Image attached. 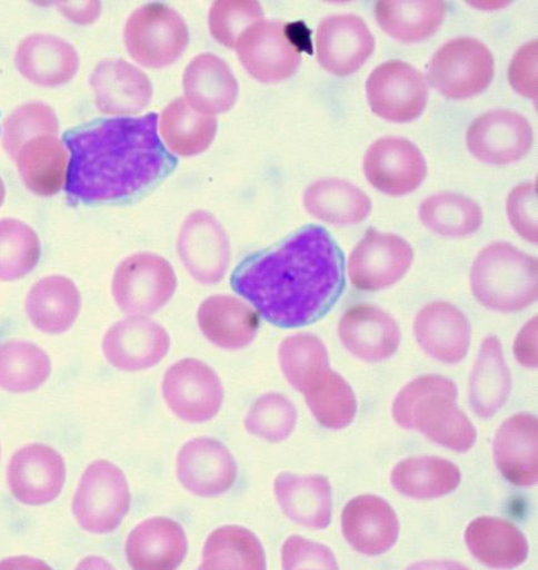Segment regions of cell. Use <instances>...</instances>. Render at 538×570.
<instances>
[{
  "label": "cell",
  "mask_w": 538,
  "mask_h": 570,
  "mask_svg": "<svg viewBox=\"0 0 538 570\" xmlns=\"http://www.w3.org/2000/svg\"><path fill=\"white\" fill-rule=\"evenodd\" d=\"M296 24L259 21L236 43L237 57L255 79L272 85L295 76L302 61L303 40Z\"/></svg>",
  "instance_id": "7"
},
{
  "label": "cell",
  "mask_w": 538,
  "mask_h": 570,
  "mask_svg": "<svg viewBox=\"0 0 538 570\" xmlns=\"http://www.w3.org/2000/svg\"><path fill=\"white\" fill-rule=\"evenodd\" d=\"M6 199V186L2 178H0V207H2Z\"/></svg>",
  "instance_id": "54"
},
{
  "label": "cell",
  "mask_w": 538,
  "mask_h": 570,
  "mask_svg": "<svg viewBox=\"0 0 538 570\" xmlns=\"http://www.w3.org/2000/svg\"><path fill=\"white\" fill-rule=\"evenodd\" d=\"M58 7L63 16L79 24L93 23L102 12V6L98 2L59 3Z\"/></svg>",
  "instance_id": "51"
},
{
  "label": "cell",
  "mask_w": 538,
  "mask_h": 570,
  "mask_svg": "<svg viewBox=\"0 0 538 570\" xmlns=\"http://www.w3.org/2000/svg\"><path fill=\"white\" fill-rule=\"evenodd\" d=\"M158 115L118 117L63 134L70 153L67 195L72 204L124 202L176 169L178 160L158 135Z\"/></svg>",
  "instance_id": "2"
},
{
  "label": "cell",
  "mask_w": 538,
  "mask_h": 570,
  "mask_svg": "<svg viewBox=\"0 0 538 570\" xmlns=\"http://www.w3.org/2000/svg\"><path fill=\"white\" fill-rule=\"evenodd\" d=\"M282 512L300 527L325 530L332 518L331 484L322 475L280 473L273 483Z\"/></svg>",
  "instance_id": "28"
},
{
  "label": "cell",
  "mask_w": 538,
  "mask_h": 570,
  "mask_svg": "<svg viewBox=\"0 0 538 570\" xmlns=\"http://www.w3.org/2000/svg\"><path fill=\"white\" fill-rule=\"evenodd\" d=\"M367 96L373 114L390 122L406 124L422 115L428 89L425 77L416 68L390 60L370 73Z\"/></svg>",
  "instance_id": "11"
},
{
  "label": "cell",
  "mask_w": 538,
  "mask_h": 570,
  "mask_svg": "<svg viewBox=\"0 0 538 570\" xmlns=\"http://www.w3.org/2000/svg\"><path fill=\"white\" fill-rule=\"evenodd\" d=\"M537 420L519 413L505 422L495 440L497 466L506 480L518 487L537 483Z\"/></svg>",
  "instance_id": "30"
},
{
  "label": "cell",
  "mask_w": 538,
  "mask_h": 570,
  "mask_svg": "<svg viewBox=\"0 0 538 570\" xmlns=\"http://www.w3.org/2000/svg\"><path fill=\"white\" fill-rule=\"evenodd\" d=\"M303 394L318 424L326 429H346L357 416V395L350 384L331 367L318 376Z\"/></svg>",
  "instance_id": "40"
},
{
  "label": "cell",
  "mask_w": 538,
  "mask_h": 570,
  "mask_svg": "<svg viewBox=\"0 0 538 570\" xmlns=\"http://www.w3.org/2000/svg\"><path fill=\"white\" fill-rule=\"evenodd\" d=\"M341 525L345 539L365 556L385 554L398 540L397 514L378 495H359L346 504Z\"/></svg>",
  "instance_id": "21"
},
{
  "label": "cell",
  "mask_w": 538,
  "mask_h": 570,
  "mask_svg": "<svg viewBox=\"0 0 538 570\" xmlns=\"http://www.w3.org/2000/svg\"><path fill=\"white\" fill-rule=\"evenodd\" d=\"M279 363L291 387L303 393L318 376L330 370V355L321 338L298 334L280 344Z\"/></svg>",
  "instance_id": "42"
},
{
  "label": "cell",
  "mask_w": 538,
  "mask_h": 570,
  "mask_svg": "<svg viewBox=\"0 0 538 570\" xmlns=\"http://www.w3.org/2000/svg\"><path fill=\"white\" fill-rule=\"evenodd\" d=\"M124 554L133 569H177L188 554L186 530L167 518L145 520L127 538Z\"/></svg>",
  "instance_id": "23"
},
{
  "label": "cell",
  "mask_w": 538,
  "mask_h": 570,
  "mask_svg": "<svg viewBox=\"0 0 538 570\" xmlns=\"http://www.w3.org/2000/svg\"><path fill=\"white\" fill-rule=\"evenodd\" d=\"M470 284L482 306L499 312L525 309L538 294L536 257L510 244H491L474 263Z\"/></svg>",
  "instance_id": "4"
},
{
  "label": "cell",
  "mask_w": 538,
  "mask_h": 570,
  "mask_svg": "<svg viewBox=\"0 0 538 570\" xmlns=\"http://www.w3.org/2000/svg\"><path fill=\"white\" fill-rule=\"evenodd\" d=\"M96 106L111 116L139 114L151 102L152 82L146 73L121 59L100 61L91 72Z\"/></svg>",
  "instance_id": "20"
},
{
  "label": "cell",
  "mask_w": 538,
  "mask_h": 570,
  "mask_svg": "<svg viewBox=\"0 0 538 570\" xmlns=\"http://www.w3.org/2000/svg\"><path fill=\"white\" fill-rule=\"evenodd\" d=\"M69 159L67 146L57 136L44 135L26 142L14 161L27 189L51 197L66 187Z\"/></svg>",
  "instance_id": "31"
},
{
  "label": "cell",
  "mask_w": 538,
  "mask_h": 570,
  "mask_svg": "<svg viewBox=\"0 0 538 570\" xmlns=\"http://www.w3.org/2000/svg\"><path fill=\"white\" fill-rule=\"evenodd\" d=\"M198 325L209 343L225 351L248 347L260 328L258 311L232 296H212L198 309Z\"/></svg>",
  "instance_id": "27"
},
{
  "label": "cell",
  "mask_w": 538,
  "mask_h": 570,
  "mask_svg": "<svg viewBox=\"0 0 538 570\" xmlns=\"http://www.w3.org/2000/svg\"><path fill=\"white\" fill-rule=\"evenodd\" d=\"M281 562L285 569H337L330 548L302 537H291L282 546Z\"/></svg>",
  "instance_id": "48"
},
{
  "label": "cell",
  "mask_w": 538,
  "mask_h": 570,
  "mask_svg": "<svg viewBox=\"0 0 538 570\" xmlns=\"http://www.w3.org/2000/svg\"><path fill=\"white\" fill-rule=\"evenodd\" d=\"M444 2H379L376 7L382 31L407 43L430 39L446 16Z\"/></svg>",
  "instance_id": "38"
},
{
  "label": "cell",
  "mask_w": 538,
  "mask_h": 570,
  "mask_svg": "<svg viewBox=\"0 0 538 570\" xmlns=\"http://www.w3.org/2000/svg\"><path fill=\"white\" fill-rule=\"evenodd\" d=\"M263 9L258 2H216L209 11V31L226 48H236L240 36L261 21Z\"/></svg>",
  "instance_id": "46"
},
{
  "label": "cell",
  "mask_w": 538,
  "mask_h": 570,
  "mask_svg": "<svg viewBox=\"0 0 538 570\" xmlns=\"http://www.w3.org/2000/svg\"><path fill=\"white\" fill-rule=\"evenodd\" d=\"M232 289L271 325L296 328L330 312L345 288L342 252L321 226L300 228L235 269Z\"/></svg>",
  "instance_id": "1"
},
{
  "label": "cell",
  "mask_w": 538,
  "mask_h": 570,
  "mask_svg": "<svg viewBox=\"0 0 538 570\" xmlns=\"http://www.w3.org/2000/svg\"><path fill=\"white\" fill-rule=\"evenodd\" d=\"M297 420L295 404L286 395L268 393L255 401L246 415L245 428L255 438L280 443L293 434Z\"/></svg>",
  "instance_id": "44"
},
{
  "label": "cell",
  "mask_w": 538,
  "mask_h": 570,
  "mask_svg": "<svg viewBox=\"0 0 538 570\" xmlns=\"http://www.w3.org/2000/svg\"><path fill=\"white\" fill-rule=\"evenodd\" d=\"M363 173L371 186L385 195L402 197L421 186L427 176V164L414 142L400 137H385L369 147Z\"/></svg>",
  "instance_id": "17"
},
{
  "label": "cell",
  "mask_w": 538,
  "mask_h": 570,
  "mask_svg": "<svg viewBox=\"0 0 538 570\" xmlns=\"http://www.w3.org/2000/svg\"><path fill=\"white\" fill-rule=\"evenodd\" d=\"M41 240L34 229L20 219H0V282L27 277L38 266Z\"/></svg>",
  "instance_id": "43"
},
{
  "label": "cell",
  "mask_w": 538,
  "mask_h": 570,
  "mask_svg": "<svg viewBox=\"0 0 538 570\" xmlns=\"http://www.w3.org/2000/svg\"><path fill=\"white\" fill-rule=\"evenodd\" d=\"M160 132L171 153L190 158L212 145L217 121L212 116L197 112L185 98H177L161 112Z\"/></svg>",
  "instance_id": "36"
},
{
  "label": "cell",
  "mask_w": 538,
  "mask_h": 570,
  "mask_svg": "<svg viewBox=\"0 0 538 570\" xmlns=\"http://www.w3.org/2000/svg\"><path fill=\"white\" fill-rule=\"evenodd\" d=\"M162 397L182 421L203 424L220 413L225 400L220 376L197 358H182L163 375Z\"/></svg>",
  "instance_id": "10"
},
{
  "label": "cell",
  "mask_w": 538,
  "mask_h": 570,
  "mask_svg": "<svg viewBox=\"0 0 538 570\" xmlns=\"http://www.w3.org/2000/svg\"><path fill=\"white\" fill-rule=\"evenodd\" d=\"M495 78V58L471 37L445 43L430 62L432 86L445 97L467 99L486 90Z\"/></svg>",
  "instance_id": "9"
},
{
  "label": "cell",
  "mask_w": 538,
  "mask_h": 570,
  "mask_svg": "<svg viewBox=\"0 0 538 570\" xmlns=\"http://www.w3.org/2000/svg\"><path fill=\"white\" fill-rule=\"evenodd\" d=\"M170 336L158 322L130 316L108 328L102 343L107 362L122 372L151 370L169 353Z\"/></svg>",
  "instance_id": "15"
},
{
  "label": "cell",
  "mask_w": 538,
  "mask_h": 570,
  "mask_svg": "<svg viewBox=\"0 0 538 570\" xmlns=\"http://www.w3.org/2000/svg\"><path fill=\"white\" fill-rule=\"evenodd\" d=\"M461 474L455 464L441 458H410L391 472L395 489L415 500H434L458 489Z\"/></svg>",
  "instance_id": "35"
},
{
  "label": "cell",
  "mask_w": 538,
  "mask_h": 570,
  "mask_svg": "<svg viewBox=\"0 0 538 570\" xmlns=\"http://www.w3.org/2000/svg\"><path fill=\"white\" fill-rule=\"evenodd\" d=\"M14 62L26 79L48 88L67 85L80 67L74 46L49 33L26 37L18 45Z\"/></svg>",
  "instance_id": "25"
},
{
  "label": "cell",
  "mask_w": 538,
  "mask_h": 570,
  "mask_svg": "<svg viewBox=\"0 0 538 570\" xmlns=\"http://www.w3.org/2000/svg\"><path fill=\"white\" fill-rule=\"evenodd\" d=\"M419 218L432 233L444 237H467L482 225V210L472 199L456 193H439L427 198Z\"/></svg>",
  "instance_id": "41"
},
{
  "label": "cell",
  "mask_w": 538,
  "mask_h": 570,
  "mask_svg": "<svg viewBox=\"0 0 538 570\" xmlns=\"http://www.w3.org/2000/svg\"><path fill=\"white\" fill-rule=\"evenodd\" d=\"M510 85L528 98H537V41L525 45L509 68Z\"/></svg>",
  "instance_id": "49"
},
{
  "label": "cell",
  "mask_w": 538,
  "mask_h": 570,
  "mask_svg": "<svg viewBox=\"0 0 538 570\" xmlns=\"http://www.w3.org/2000/svg\"><path fill=\"white\" fill-rule=\"evenodd\" d=\"M200 568L266 569V551L250 530L237 525L222 527L208 537Z\"/></svg>",
  "instance_id": "39"
},
{
  "label": "cell",
  "mask_w": 538,
  "mask_h": 570,
  "mask_svg": "<svg viewBox=\"0 0 538 570\" xmlns=\"http://www.w3.org/2000/svg\"><path fill=\"white\" fill-rule=\"evenodd\" d=\"M236 459L221 441L197 438L182 445L177 458V476L182 487L198 498H217L236 483Z\"/></svg>",
  "instance_id": "16"
},
{
  "label": "cell",
  "mask_w": 538,
  "mask_h": 570,
  "mask_svg": "<svg viewBox=\"0 0 538 570\" xmlns=\"http://www.w3.org/2000/svg\"><path fill=\"white\" fill-rule=\"evenodd\" d=\"M51 372V358L39 345L21 340L0 344V390L38 391L49 381Z\"/></svg>",
  "instance_id": "37"
},
{
  "label": "cell",
  "mask_w": 538,
  "mask_h": 570,
  "mask_svg": "<svg viewBox=\"0 0 538 570\" xmlns=\"http://www.w3.org/2000/svg\"><path fill=\"white\" fill-rule=\"evenodd\" d=\"M79 567L81 568H108L111 567L108 563L103 562V560H99L98 562L91 563L90 560H86L84 563H81Z\"/></svg>",
  "instance_id": "53"
},
{
  "label": "cell",
  "mask_w": 538,
  "mask_h": 570,
  "mask_svg": "<svg viewBox=\"0 0 538 570\" xmlns=\"http://www.w3.org/2000/svg\"><path fill=\"white\" fill-rule=\"evenodd\" d=\"M48 568V566L39 562L33 558H12L4 560L3 563H0V568Z\"/></svg>",
  "instance_id": "52"
},
{
  "label": "cell",
  "mask_w": 538,
  "mask_h": 570,
  "mask_svg": "<svg viewBox=\"0 0 538 570\" xmlns=\"http://www.w3.org/2000/svg\"><path fill=\"white\" fill-rule=\"evenodd\" d=\"M474 558L491 568H516L526 562L528 542L514 523L496 518L474 520L465 532Z\"/></svg>",
  "instance_id": "32"
},
{
  "label": "cell",
  "mask_w": 538,
  "mask_h": 570,
  "mask_svg": "<svg viewBox=\"0 0 538 570\" xmlns=\"http://www.w3.org/2000/svg\"><path fill=\"white\" fill-rule=\"evenodd\" d=\"M26 314L43 334L61 335L74 326L81 311L77 284L62 275H49L33 284L26 297Z\"/></svg>",
  "instance_id": "29"
},
{
  "label": "cell",
  "mask_w": 538,
  "mask_h": 570,
  "mask_svg": "<svg viewBox=\"0 0 538 570\" xmlns=\"http://www.w3.org/2000/svg\"><path fill=\"white\" fill-rule=\"evenodd\" d=\"M316 48L325 70L337 77H348L371 57L376 40L360 17L331 16L318 27Z\"/></svg>",
  "instance_id": "19"
},
{
  "label": "cell",
  "mask_w": 538,
  "mask_h": 570,
  "mask_svg": "<svg viewBox=\"0 0 538 570\" xmlns=\"http://www.w3.org/2000/svg\"><path fill=\"white\" fill-rule=\"evenodd\" d=\"M0 454H2V453H0Z\"/></svg>",
  "instance_id": "55"
},
{
  "label": "cell",
  "mask_w": 538,
  "mask_h": 570,
  "mask_svg": "<svg viewBox=\"0 0 538 570\" xmlns=\"http://www.w3.org/2000/svg\"><path fill=\"white\" fill-rule=\"evenodd\" d=\"M13 498L26 505H43L57 500L67 482V464L57 450L29 444L13 454L7 469Z\"/></svg>",
  "instance_id": "14"
},
{
  "label": "cell",
  "mask_w": 538,
  "mask_h": 570,
  "mask_svg": "<svg viewBox=\"0 0 538 570\" xmlns=\"http://www.w3.org/2000/svg\"><path fill=\"white\" fill-rule=\"evenodd\" d=\"M467 144L474 158L490 165H508L531 150L534 131L524 116L512 110H491L471 124Z\"/></svg>",
  "instance_id": "18"
},
{
  "label": "cell",
  "mask_w": 538,
  "mask_h": 570,
  "mask_svg": "<svg viewBox=\"0 0 538 570\" xmlns=\"http://www.w3.org/2000/svg\"><path fill=\"white\" fill-rule=\"evenodd\" d=\"M123 37L131 58L151 69L172 66L189 43L185 18L162 3L137 8L126 22Z\"/></svg>",
  "instance_id": "6"
},
{
  "label": "cell",
  "mask_w": 538,
  "mask_h": 570,
  "mask_svg": "<svg viewBox=\"0 0 538 570\" xmlns=\"http://www.w3.org/2000/svg\"><path fill=\"white\" fill-rule=\"evenodd\" d=\"M339 336L348 351L367 362H381L395 355L400 330L393 317L378 307L357 305L345 312Z\"/></svg>",
  "instance_id": "24"
},
{
  "label": "cell",
  "mask_w": 538,
  "mask_h": 570,
  "mask_svg": "<svg viewBox=\"0 0 538 570\" xmlns=\"http://www.w3.org/2000/svg\"><path fill=\"white\" fill-rule=\"evenodd\" d=\"M537 318L534 317L518 334L515 342V356L527 367L537 366Z\"/></svg>",
  "instance_id": "50"
},
{
  "label": "cell",
  "mask_w": 538,
  "mask_h": 570,
  "mask_svg": "<svg viewBox=\"0 0 538 570\" xmlns=\"http://www.w3.org/2000/svg\"><path fill=\"white\" fill-rule=\"evenodd\" d=\"M512 381L504 348L496 336L482 342L470 379V404L480 419H490L505 406Z\"/></svg>",
  "instance_id": "33"
},
{
  "label": "cell",
  "mask_w": 538,
  "mask_h": 570,
  "mask_svg": "<svg viewBox=\"0 0 538 570\" xmlns=\"http://www.w3.org/2000/svg\"><path fill=\"white\" fill-rule=\"evenodd\" d=\"M458 394V385L444 376H421L399 392L393 417L400 428L417 430L436 444L468 452L477 431L456 403Z\"/></svg>",
  "instance_id": "3"
},
{
  "label": "cell",
  "mask_w": 538,
  "mask_h": 570,
  "mask_svg": "<svg viewBox=\"0 0 538 570\" xmlns=\"http://www.w3.org/2000/svg\"><path fill=\"white\" fill-rule=\"evenodd\" d=\"M187 104L207 116L228 112L239 98V81L228 63L213 53H200L182 76Z\"/></svg>",
  "instance_id": "26"
},
{
  "label": "cell",
  "mask_w": 538,
  "mask_h": 570,
  "mask_svg": "<svg viewBox=\"0 0 538 570\" xmlns=\"http://www.w3.org/2000/svg\"><path fill=\"white\" fill-rule=\"evenodd\" d=\"M412 262V246L402 237L370 228L350 256L349 277L360 291H381L402 279Z\"/></svg>",
  "instance_id": "13"
},
{
  "label": "cell",
  "mask_w": 538,
  "mask_h": 570,
  "mask_svg": "<svg viewBox=\"0 0 538 570\" xmlns=\"http://www.w3.org/2000/svg\"><path fill=\"white\" fill-rule=\"evenodd\" d=\"M178 279L171 264L152 253L133 254L117 266L113 298L123 314L150 316L175 297Z\"/></svg>",
  "instance_id": "8"
},
{
  "label": "cell",
  "mask_w": 538,
  "mask_h": 570,
  "mask_svg": "<svg viewBox=\"0 0 538 570\" xmlns=\"http://www.w3.org/2000/svg\"><path fill=\"white\" fill-rule=\"evenodd\" d=\"M307 213L323 223L353 226L371 214V200L353 184L341 179H321L305 191Z\"/></svg>",
  "instance_id": "34"
},
{
  "label": "cell",
  "mask_w": 538,
  "mask_h": 570,
  "mask_svg": "<svg viewBox=\"0 0 538 570\" xmlns=\"http://www.w3.org/2000/svg\"><path fill=\"white\" fill-rule=\"evenodd\" d=\"M59 119L54 110L44 104L33 102L18 107L6 119L3 127V145L6 151L14 160L21 147L38 136L57 135Z\"/></svg>",
  "instance_id": "45"
},
{
  "label": "cell",
  "mask_w": 538,
  "mask_h": 570,
  "mask_svg": "<svg viewBox=\"0 0 538 570\" xmlns=\"http://www.w3.org/2000/svg\"><path fill=\"white\" fill-rule=\"evenodd\" d=\"M507 215L515 232L525 240L536 244L537 229V187L536 183L519 184L507 200Z\"/></svg>",
  "instance_id": "47"
},
{
  "label": "cell",
  "mask_w": 538,
  "mask_h": 570,
  "mask_svg": "<svg viewBox=\"0 0 538 570\" xmlns=\"http://www.w3.org/2000/svg\"><path fill=\"white\" fill-rule=\"evenodd\" d=\"M177 249L191 278L211 285L220 283L231 259L230 238L212 214L195 210L181 225Z\"/></svg>",
  "instance_id": "12"
},
{
  "label": "cell",
  "mask_w": 538,
  "mask_h": 570,
  "mask_svg": "<svg viewBox=\"0 0 538 570\" xmlns=\"http://www.w3.org/2000/svg\"><path fill=\"white\" fill-rule=\"evenodd\" d=\"M130 505V485L122 469L108 461H97L80 478L72 514L84 531L104 535L120 528Z\"/></svg>",
  "instance_id": "5"
},
{
  "label": "cell",
  "mask_w": 538,
  "mask_h": 570,
  "mask_svg": "<svg viewBox=\"0 0 538 570\" xmlns=\"http://www.w3.org/2000/svg\"><path fill=\"white\" fill-rule=\"evenodd\" d=\"M415 335L422 351L442 363H460L469 353V321L448 302H434L419 311Z\"/></svg>",
  "instance_id": "22"
}]
</instances>
